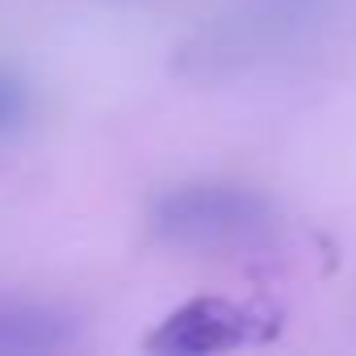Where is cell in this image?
I'll use <instances>...</instances> for the list:
<instances>
[{
	"instance_id": "obj_1",
	"label": "cell",
	"mask_w": 356,
	"mask_h": 356,
	"mask_svg": "<svg viewBox=\"0 0 356 356\" xmlns=\"http://www.w3.org/2000/svg\"><path fill=\"white\" fill-rule=\"evenodd\" d=\"M147 227L168 248L218 252L264 235L273 227V202L235 181H185L151 202Z\"/></svg>"
},
{
	"instance_id": "obj_2",
	"label": "cell",
	"mask_w": 356,
	"mask_h": 356,
	"mask_svg": "<svg viewBox=\"0 0 356 356\" xmlns=\"http://www.w3.org/2000/svg\"><path fill=\"white\" fill-rule=\"evenodd\" d=\"M248 339V314L231 298H193L176 306L151 335V352H172V356H206V352H227Z\"/></svg>"
},
{
	"instance_id": "obj_3",
	"label": "cell",
	"mask_w": 356,
	"mask_h": 356,
	"mask_svg": "<svg viewBox=\"0 0 356 356\" xmlns=\"http://www.w3.org/2000/svg\"><path fill=\"white\" fill-rule=\"evenodd\" d=\"M76 339H80V318L67 306L0 293V356L63 352L76 348Z\"/></svg>"
},
{
	"instance_id": "obj_4",
	"label": "cell",
	"mask_w": 356,
	"mask_h": 356,
	"mask_svg": "<svg viewBox=\"0 0 356 356\" xmlns=\"http://www.w3.org/2000/svg\"><path fill=\"white\" fill-rule=\"evenodd\" d=\"M34 118V88L30 80L9 67V63H0V138H13L30 126Z\"/></svg>"
}]
</instances>
